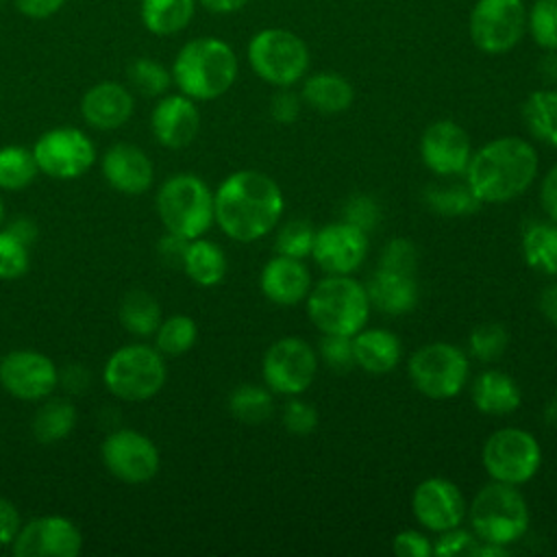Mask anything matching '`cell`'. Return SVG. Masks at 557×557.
<instances>
[{
	"label": "cell",
	"instance_id": "obj_1",
	"mask_svg": "<svg viewBox=\"0 0 557 557\" xmlns=\"http://www.w3.org/2000/svg\"><path fill=\"white\" fill-rule=\"evenodd\" d=\"M285 198L274 178L259 170H237L213 191V218L222 233L248 244L274 231L283 218Z\"/></svg>",
	"mask_w": 557,
	"mask_h": 557
},
{
	"label": "cell",
	"instance_id": "obj_2",
	"mask_svg": "<svg viewBox=\"0 0 557 557\" xmlns=\"http://www.w3.org/2000/svg\"><path fill=\"white\" fill-rule=\"evenodd\" d=\"M540 170L537 150L522 137H496L472 152L466 185L481 205H500L522 196Z\"/></svg>",
	"mask_w": 557,
	"mask_h": 557
},
{
	"label": "cell",
	"instance_id": "obj_3",
	"mask_svg": "<svg viewBox=\"0 0 557 557\" xmlns=\"http://www.w3.org/2000/svg\"><path fill=\"white\" fill-rule=\"evenodd\" d=\"M170 72L181 94L191 100H215L233 87L237 57L218 37H196L178 50Z\"/></svg>",
	"mask_w": 557,
	"mask_h": 557
},
{
	"label": "cell",
	"instance_id": "obj_4",
	"mask_svg": "<svg viewBox=\"0 0 557 557\" xmlns=\"http://www.w3.org/2000/svg\"><path fill=\"white\" fill-rule=\"evenodd\" d=\"M466 516L470 531L479 542L507 548L520 542L531 527V513L522 492L518 485L500 481H490L483 485L470 500Z\"/></svg>",
	"mask_w": 557,
	"mask_h": 557
},
{
	"label": "cell",
	"instance_id": "obj_5",
	"mask_svg": "<svg viewBox=\"0 0 557 557\" xmlns=\"http://www.w3.org/2000/svg\"><path fill=\"white\" fill-rule=\"evenodd\" d=\"M307 315L320 333L355 335L368 324L372 305L366 285L350 274H326L311 285L307 298Z\"/></svg>",
	"mask_w": 557,
	"mask_h": 557
},
{
	"label": "cell",
	"instance_id": "obj_6",
	"mask_svg": "<svg viewBox=\"0 0 557 557\" xmlns=\"http://www.w3.org/2000/svg\"><path fill=\"white\" fill-rule=\"evenodd\" d=\"M157 213L168 233L185 239L202 237L215 222L213 191L196 174H174L159 187Z\"/></svg>",
	"mask_w": 557,
	"mask_h": 557
},
{
	"label": "cell",
	"instance_id": "obj_7",
	"mask_svg": "<svg viewBox=\"0 0 557 557\" xmlns=\"http://www.w3.org/2000/svg\"><path fill=\"white\" fill-rule=\"evenodd\" d=\"M407 374L422 396L448 400L466 387L470 361L457 344L431 342L411 352Z\"/></svg>",
	"mask_w": 557,
	"mask_h": 557
},
{
	"label": "cell",
	"instance_id": "obj_8",
	"mask_svg": "<svg viewBox=\"0 0 557 557\" xmlns=\"http://www.w3.org/2000/svg\"><path fill=\"white\" fill-rule=\"evenodd\" d=\"M481 461L492 481L524 485L542 466V446L527 429L503 426L487 435Z\"/></svg>",
	"mask_w": 557,
	"mask_h": 557
},
{
	"label": "cell",
	"instance_id": "obj_9",
	"mask_svg": "<svg viewBox=\"0 0 557 557\" xmlns=\"http://www.w3.org/2000/svg\"><path fill=\"white\" fill-rule=\"evenodd\" d=\"M165 376L161 352L144 344L117 348L104 363V385L122 400L141 403L152 398L163 387Z\"/></svg>",
	"mask_w": 557,
	"mask_h": 557
},
{
	"label": "cell",
	"instance_id": "obj_10",
	"mask_svg": "<svg viewBox=\"0 0 557 557\" xmlns=\"http://www.w3.org/2000/svg\"><path fill=\"white\" fill-rule=\"evenodd\" d=\"M248 61L259 78L276 87L298 83L309 67L305 41L283 28H265L248 44Z\"/></svg>",
	"mask_w": 557,
	"mask_h": 557
},
{
	"label": "cell",
	"instance_id": "obj_11",
	"mask_svg": "<svg viewBox=\"0 0 557 557\" xmlns=\"http://www.w3.org/2000/svg\"><path fill=\"white\" fill-rule=\"evenodd\" d=\"M318 350L300 337H281L268 346L261 361V376L272 394L300 396L318 374Z\"/></svg>",
	"mask_w": 557,
	"mask_h": 557
},
{
	"label": "cell",
	"instance_id": "obj_12",
	"mask_svg": "<svg viewBox=\"0 0 557 557\" xmlns=\"http://www.w3.org/2000/svg\"><path fill=\"white\" fill-rule=\"evenodd\" d=\"M527 13L522 0H479L470 15L474 46L490 54L511 50L524 35Z\"/></svg>",
	"mask_w": 557,
	"mask_h": 557
},
{
	"label": "cell",
	"instance_id": "obj_13",
	"mask_svg": "<svg viewBox=\"0 0 557 557\" xmlns=\"http://www.w3.org/2000/svg\"><path fill=\"white\" fill-rule=\"evenodd\" d=\"M33 157L37 161V168L61 181L78 178L83 176L94 159L96 150L91 139L74 126H59L52 131H46L33 148Z\"/></svg>",
	"mask_w": 557,
	"mask_h": 557
},
{
	"label": "cell",
	"instance_id": "obj_14",
	"mask_svg": "<svg viewBox=\"0 0 557 557\" xmlns=\"http://www.w3.org/2000/svg\"><path fill=\"white\" fill-rule=\"evenodd\" d=\"M107 470L124 483H146L159 472V448L150 437L133 429L111 433L100 446Z\"/></svg>",
	"mask_w": 557,
	"mask_h": 557
},
{
	"label": "cell",
	"instance_id": "obj_15",
	"mask_svg": "<svg viewBox=\"0 0 557 557\" xmlns=\"http://www.w3.org/2000/svg\"><path fill=\"white\" fill-rule=\"evenodd\" d=\"M411 511L422 529L442 533L461 527L468 503L457 483L444 476H429L413 487Z\"/></svg>",
	"mask_w": 557,
	"mask_h": 557
},
{
	"label": "cell",
	"instance_id": "obj_16",
	"mask_svg": "<svg viewBox=\"0 0 557 557\" xmlns=\"http://www.w3.org/2000/svg\"><path fill=\"white\" fill-rule=\"evenodd\" d=\"M309 257L326 274H352L368 257V233L346 220L324 224L315 231Z\"/></svg>",
	"mask_w": 557,
	"mask_h": 557
},
{
	"label": "cell",
	"instance_id": "obj_17",
	"mask_svg": "<svg viewBox=\"0 0 557 557\" xmlns=\"http://www.w3.org/2000/svg\"><path fill=\"white\" fill-rule=\"evenodd\" d=\"M83 548L78 527L65 516H41L20 527L13 540L17 557H76Z\"/></svg>",
	"mask_w": 557,
	"mask_h": 557
},
{
	"label": "cell",
	"instance_id": "obj_18",
	"mask_svg": "<svg viewBox=\"0 0 557 557\" xmlns=\"http://www.w3.org/2000/svg\"><path fill=\"white\" fill-rule=\"evenodd\" d=\"M0 383L20 400H39L52 394L59 374L50 357L37 350H11L0 359Z\"/></svg>",
	"mask_w": 557,
	"mask_h": 557
},
{
	"label": "cell",
	"instance_id": "obj_19",
	"mask_svg": "<svg viewBox=\"0 0 557 557\" xmlns=\"http://www.w3.org/2000/svg\"><path fill=\"white\" fill-rule=\"evenodd\" d=\"M472 152L468 133L453 120L429 124L420 137V159L437 176L463 174Z\"/></svg>",
	"mask_w": 557,
	"mask_h": 557
},
{
	"label": "cell",
	"instance_id": "obj_20",
	"mask_svg": "<svg viewBox=\"0 0 557 557\" xmlns=\"http://www.w3.org/2000/svg\"><path fill=\"white\" fill-rule=\"evenodd\" d=\"M150 128L161 146L185 148L196 139L200 131L198 107L185 94L163 96L152 109Z\"/></svg>",
	"mask_w": 557,
	"mask_h": 557
},
{
	"label": "cell",
	"instance_id": "obj_21",
	"mask_svg": "<svg viewBox=\"0 0 557 557\" xmlns=\"http://www.w3.org/2000/svg\"><path fill=\"white\" fill-rule=\"evenodd\" d=\"M311 285V272L305 265V261L285 255L272 257L259 274V287L263 296L281 307L302 302Z\"/></svg>",
	"mask_w": 557,
	"mask_h": 557
},
{
	"label": "cell",
	"instance_id": "obj_22",
	"mask_svg": "<svg viewBox=\"0 0 557 557\" xmlns=\"http://www.w3.org/2000/svg\"><path fill=\"white\" fill-rule=\"evenodd\" d=\"M133 94L115 81L96 83L81 98L83 120L98 131H113L124 126L133 115Z\"/></svg>",
	"mask_w": 557,
	"mask_h": 557
},
{
	"label": "cell",
	"instance_id": "obj_23",
	"mask_svg": "<svg viewBox=\"0 0 557 557\" xmlns=\"http://www.w3.org/2000/svg\"><path fill=\"white\" fill-rule=\"evenodd\" d=\"M102 174L113 189L137 196L152 185L154 168L148 154L137 146L115 144L104 152Z\"/></svg>",
	"mask_w": 557,
	"mask_h": 557
},
{
	"label": "cell",
	"instance_id": "obj_24",
	"mask_svg": "<svg viewBox=\"0 0 557 557\" xmlns=\"http://www.w3.org/2000/svg\"><path fill=\"white\" fill-rule=\"evenodd\" d=\"M370 305L387 315L409 313L418 302V285L413 274L376 268L366 283Z\"/></svg>",
	"mask_w": 557,
	"mask_h": 557
},
{
	"label": "cell",
	"instance_id": "obj_25",
	"mask_svg": "<svg viewBox=\"0 0 557 557\" xmlns=\"http://www.w3.org/2000/svg\"><path fill=\"white\" fill-rule=\"evenodd\" d=\"M355 366L368 374L392 372L403 357L400 339L381 326H363L352 335Z\"/></svg>",
	"mask_w": 557,
	"mask_h": 557
},
{
	"label": "cell",
	"instance_id": "obj_26",
	"mask_svg": "<svg viewBox=\"0 0 557 557\" xmlns=\"http://www.w3.org/2000/svg\"><path fill=\"white\" fill-rule=\"evenodd\" d=\"M472 403L485 416H509L520 407L522 392L507 372L483 370L472 381Z\"/></svg>",
	"mask_w": 557,
	"mask_h": 557
},
{
	"label": "cell",
	"instance_id": "obj_27",
	"mask_svg": "<svg viewBox=\"0 0 557 557\" xmlns=\"http://www.w3.org/2000/svg\"><path fill=\"white\" fill-rule=\"evenodd\" d=\"M300 98L313 111L333 115L346 111L352 104L355 91L344 76L335 72H320L305 81Z\"/></svg>",
	"mask_w": 557,
	"mask_h": 557
},
{
	"label": "cell",
	"instance_id": "obj_28",
	"mask_svg": "<svg viewBox=\"0 0 557 557\" xmlns=\"http://www.w3.org/2000/svg\"><path fill=\"white\" fill-rule=\"evenodd\" d=\"M196 0H139V20L157 37H170L187 28Z\"/></svg>",
	"mask_w": 557,
	"mask_h": 557
},
{
	"label": "cell",
	"instance_id": "obj_29",
	"mask_svg": "<svg viewBox=\"0 0 557 557\" xmlns=\"http://www.w3.org/2000/svg\"><path fill=\"white\" fill-rule=\"evenodd\" d=\"M181 268L196 285L213 287L222 283L226 274V255L218 244L196 237L189 239Z\"/></svg>",
	"mask_w": 557,
	"mask_h": 557
},
{
	"label": "cell",
	"instance_id": "obj_30",
	"mask_svg": "<svg viewBox=\"0 0 557 557\" xmlns=\"http://www.w3.org/2000/svg\"><path fill=\"white\" fill-rule=\"evenodd\" d=\"M522 257L540 274H557V224L531 222L522 233Z\"/></svg>",
	"mask_w": 557,
	"mask_h": 557
},
{
	"label": "cell",
	"instance_id": "obj_31",
	"mask_svg": "<svg viewBox=\"0 0 557 557\" xmlns=\"http://www.w3.org/2000/svg\"><path fill=\"white\" fill-rule=\"evenodd\" d=\"M522 117L529 133L557 148V91L540 89L533 91L522 104Z\"/></svg>",
	"mask_w": 557,
	"mask_h": 557
},
{
	"label": "cell",
	"instance_id": "obj_32",
	"mask_svg": "<svg viewBox=\"0 0 557 557\" xmlns=\"http://www.w3.org/2000/svg\"><path fill=\"white\" fill-rule=\"evenodd\" d=\"M120 322L133 335H152L161 324V307L148 292L133 289L120 302Z\"/></svg>",
	"mask_w": 557,
	"mask_h": 557
},
{
	"label": "cell",
	"instance_id": "obj_33",
	"mask_svg": "<svg viewBox=\"0 0 557 557\" xmlns=\"http://www.w3.org/2000/svg\"><path fill=\"white\" fill-rule=\"evenodd\" d=\"M228 411L244 424H261L274 413L272 392L263 385L244 383L231 392Z\"/></svg>",
	"mask_w": 557,
	"mask_h": 557
},
{
	"label": "cell",
	"instance_id": "obj_34",
	"mask_svg": "<svg viewBox=\"0 0 557 557\" xmlns=\"http://www.w3.org/2000/svg\"><path fill=\"white\" fill-rule=\"evenodd\" d=\"M76 424V409L72 403L57 398V400H48L35 416L33 420V433L35 440L44 442V444H52L59 442L63 437L70 435V431Z\"/></svg>",
	"mask_w": 557,
	"mask_h": 557
},
{
	"label": "cell",
	"instance_id": "obj_35",
	"mask_svg": "<svg viewBox=\"0 0 557 557\" xmlns=\"http://www.w3.org/2000/svg\"><path fill=\"white\" fill-rule=\"evenodd\" d=\"M39 168L33 157V150L22 146L0 148V189L17 191L33 183Z\"/></svg>",
	"mask_w": 557,
	"mask_h": 557
},
{
	"label": "cell",
	"instance_id": "obj_36",
	"mask_svg": "<svg viewBox=\"0 0 557 557\" xmlns=\"http://www.w3.org/2000/svg\"><path fill=\"white\" fill-rule=\"evenodd\" d=\"M126 76H128V83L141 96H148V98L163 96L170 89V85L174 83L172 72L163 63H159L157 59H150V57L133 59L126 67Z\"/></svg>",
	"mask_w": 557,
	"mask_h": 557
},
{
	"label": "cell",
	"instance_id": "obj_37",
	"mask_svg": "<svg viewBox=\"0 0 557 557\" xmlns=\"http://www.w3.org/2000/svg\"><path fill=\"white\" fill-rule=\"evenodd\" d=\"M198 337V326L189 315L176 313L170 315L168 320H163L157 329V350L161 355H170V357H178L185 355Z\"/></svg>",
	"mask_w": 557,
	"mask_h": 557
},
{
	"label": "cell",
	"instance_id": "obj_38",
	"mask_svg": "<svg viewBox=\"0 0 557 557\" xmlns=\"http://www.w3.org/2000/svg\"><path fill=\"white\" fill-rule=\"evenodd\" d=\"M507 346H509V333L498 322H483L474 326L468 335V352L483 363L498 361L505 355Z\"/></svg>",
	"mask_w": 557,
	"mask_h": 557
},
{
	"label": "cell",
	"instance_id": "obj_39",
	"mask_svg": "<svg viewBox=\"0 0 557 557\" xmlns=\"http://www.w3.org/2000/svg\"><path fill=\"white\" fill-rule=\"evenodd\" d=\"M426 202L433 211L442 215H468L474 213L481 202L474 198L470 187L463 185H446V187H429Z\"/></svg>",
	"mask_w": 557,
	"mask_h": 557
},
{
	"label": "cell",
	"instance_id": "obj_40",
	"mask_svg": "<svg viewBox=\"0 0 557 557\" xmlns=\"http://www.w3.org/2000/svg\"><path fill=\"white\" fill-rule=\"evenodd\" d=\"M313 237H315V228L309 222L287 220L285 224H281V228L276 233V242H274L276 255L305 259L311 255Z\"/></svg>",
	"mask_w": 557,
	"mask_h": 557
},
{
	"label": "cell",
	"instance_id": "obj_41",
	"mask_svg": "<svg viewBox=\"0 0 557 557\" xmlns=\"http://www.w3.org/2000/svg\"><path fill=\"white\" fill-rule=\"evenodd\" d=\"M28 270V244L13 231H0V278L13 281Z\"/></svg>",
	"mask_w": 557,
	"mask_h": 557
},
{
	"label": "cell",
	"instance_id": "obj_42",
	"mask_svg": "<svg viewBox=\"0 0 557 557\" xmlns=\"http://www.w3.org/2000/svg\"><path fill=\"white\" fill-rule=\"evenodd\" d=\"M529 26L537 46L557 50V0H535Z\"/></svg>",
	"mask_w": 557,
	"mask_h": 557
},
{
	"label": "cell",
	"instance_id": "obj_43",
	"mask_svg": "<svg viewBox=\"0 0 557 557\" xmlns=\"http://www.w3.org/2000/svg\"><path fill=\"white\" fill-rule=\"evenodd\" d=\"M287 398L289 400H285L281 411V424L285 426V431L298 437L313 433L320 420L315 407L298 396H287Z\"/></svg>",
	"mask_w": 557,
	"mask_h": 557
},
{
	"label": "cell",
	"instance_id": "obj_44",
	"mask_svg": "<svg viewBox=\"0 0 557 557\" xmlns=\"http://www.w3.org/2000/svg\"><path fill=\"white\" fill-rule=\"evenodd\" d=\"M318 357L326 363V368L335 372H348L355 366L352 337L322 333V339L318 344Z\"/></svg>",
	"mask_w": 557,
	"mask_h": 557
},
{
	"label": "cell",
	"instance_id": "obj_45",
	"mask_svg": "<svg viewBox=\"0 0 557 557\" xmlns=\"http://www.w3.org/2000/svg\"><path fill=\"white\" fill-rule=\"evenodd\" d=\"M416 265H418V250H416V246H413L409 239H405V237L389 239V242L385 244V248L381 250L379 268L413 274V272H416Z\"/></svg>",
	"mask_w": 557,
	"mask_h": 557
},
{
	"label": "cell",
	"instance_id": "obj_46",
	"mask_svg": "<svg viewBox=\"0 0 557 557\" xmlns=\"http://www.w3.org/2000/svg\"><path fill=\"white\" fill-rule=\"evenodd\" d=\"M476 535L472 531H466L461 527L442 531L440 537L433 542V555L435 557H459V555H470L476 548Z\"/></svg>",
	"mask_w": 557,
	"mask_h": 557
},
{
	"label": "cell",
	"instance_id": "obj_47",
	"mask_svg": "<svg viewBox=\"0 0 557 557\" xmlns=\"http://www.w3.org/2000/svg\"><path fill=\"white\" fill-rule=\"evenodd\" d=\"M344 220L357 228L370 233L381 222V209L370 196H352L344 207Z\"/></svg>",
	"mask_w": 557,
	"mask_h": 557
},
{
	"label": "cell",
	"instance_id": "obj_48",
	"mask_svg": "<svg viewBox=\"0 0 557 557\" xmlns=\"http://www.w3.org/2000/svg\"><path fill=\"white\" fill-rule=\"evenodd\" d=\"M392 550L398 557H431L433 555V542L422 531L405 529V531L394 535Z\"/></svg>",
	"mask_w": 557,
	"mask_h": 557
},
{
	"label": "cell",
	"instance_id": "obj_49",
	"mask_svg": "<svg viewBox=\"0 0 557 557\" xmlns=\"http://www.w3.org/2000/svg\"><path fill=\"white\" fill-rule=\"evenodd\" d=\"M300 107H302V98L289 91L287 87H281V91L272 96L270 113L278 124H292L300 115Z\"/></svg>",
	"mask_w": 557,
	"mask_h": 557
},
{
	"label": "cell",
	"instance_id": "obj_50",
	"mask_svg": "<svg viewBox=\"0 0 557 557\" xmlns=\"http://www.w3.org/2000/svg\"><path fill=\"white\" fill-rule=\"evenodd\" d=\"M67 0H13L15 9L30 20H48L57 15Z\"/></svg>",
	"mask_w": 557,
	"mask_h": 557
},
{
	"label": "cell",
	"instance_id": "obj_51",
	"mask_svg": "<svg viewBox=\"0 0 557 557\" xmlns=\"http://www.w3.org/2000/svg\"><path fill=\"white\" fill-rule=\"evenodd\" d=\"M20 527H22V522H20V513H17L15 505L0 496V546L13 544Z\"/></svg>",
	"mask_w": 557,
	"mask_h": 557
},
{
	"label": "cell",
	"instance_id": "obj_52",
	"mask_svg": "<svg viewBox=\"0 0 557 557\" xmlns=\"http://www.w3.org/2000/svg\"><path fill=\"white\" fill-rule=\"evenodd\" d=\"M540 202L548 220L557 224V163L544 174L540 185Z\"/></svg>",
	"mask_w": 557,
	"mask_h": 557
},
{
	"label": "cell",
	"instance_id": "obj_53",
	"mask_svg": "<svg viewBox=\"0 0 557 557\" xmlns=\"http://www.w3.org/2000/svg\"><path fill=\"white\" fill-rule=\"evenodd\" d=\"M187 244L189 239L185 237H178L174 233H168L161 242H159V255L165 263H178L183 265V257H185V250H187Z\"/></svg>",
	"mask_w": 557,
	"mask_h": 557
},
{
	"label": "cell",
	"instance_id": "obj_54",
	"mask_svg": "<svg viewBox=\"0 0 557 557\" xmlns=\"http://www.w3.org/2000/svg\"><path fill=\"white\" fill-rule=\"evenodd\" d=\"M540 311L553 326H557V283H550L548 287L542 289Z\"/></svg>",
	"mask_w": 557,
	"mask_h": 557
},
{
	"label": "cell",
	"instance_id": "obj_55",
	"mask_svg": "<svg viewBox=\"0 0 557 557\" xmlns=\"http://www.w3.org/2000/svg\"><path fill=\"white\" fill-rule=\"evenodd\" d=\"M207 11L211 13H220V15H226V13H235L239 9H244L248 4V0H198Z\"/></svg>",
	"mask_w": 557,
	"mask_h": 557
},
{
	"label": "cell",
	"instance_id": "obj_56",
	"mask_svg": "<svg viewBox=\"0 0 557 557\" xmlns=\"http://www.w3.org/2000/svg\"><path fill=\"white\" fill-rule=\"evenodd\" d=\"M9 231H13L17 237H22L26 244L37 235V228H35V224L30 222V220H26V218H20V220H15V222H11V226H9Z\"/></svg>",
	"mask_w": 557,
	"mask_h": 557
},
{
	"label": "cell",
	"instance_id": "obj_57",
	"mask_svg": "<svg viewBox=\"0 0 557 557\" xmlns=\"http://www.w3.org/2000/svg\"><path fill=\"white\" fill-rule=\"evenodd\" d=\"M546 420L553 422V424H557V396H553L550 403L546 405Z\"/></svg>",
	"mask_w": 557,
	"mask_h": 557
},
{
	"label": "cell",
	"instance_id": "obj_58",
	"mask_svg": "<svg viewBox=\"0 0 557 557\" xmlns=\"http://www.w3.org/2000/svg\"><path fill=\"white\" fill-rule=\"evenodd\" d=\"M2 218H4V205H2V198H0V224H2Z\"/></svg>",
	"mask_w": 557,
	"mask_h": 557
},
{
	"label": "cell",
	"instance_id": "obj_59",
	"mask_svg": "<svg viewBox=\"0 0 557 557\" xmlns=\"http://www.w3.org/2000/svg\"><path fill=\"white\" fill-rule=\"evenodd\" d=\"M2 2H7V0H0V4H2Z\"/></svg>",
	"mask_w": 557,
	"mask_h": 557
}]
</instances>
